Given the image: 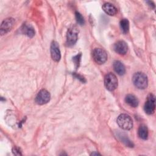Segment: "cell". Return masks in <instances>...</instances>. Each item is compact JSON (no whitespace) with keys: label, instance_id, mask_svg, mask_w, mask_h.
I'll return each instance as SVG.
<instances>
[{"label":"cell","instance_id":"13","mask_svg":"<svg viewBox=\"0 0 156 156\" xmlns=\"http://www.w3.org/2000/svg\"><path fill=\"white\" fill-rule=\"evenodd\" d=\"M113 69L119 75L122 76L126 73V69L124 65L120 61L116 60L113 63Z\"/></svg>","mask_w":156,"mask_h":156},{"label":"cell","instance_id":"14","mask_svg":"<svg viewBox=\"0 0 156 156\" xmlns=\"http://www.w3.org/2000/svg\"><path fill=\"white\" fill-rule=\"evenodd\" d=\"M125 101L132 107H136L139 103L138 99L133 94H127L125 98Z\"/></svg>","mask_w":156,"mask_h":156},{"label":"cell","instance_id":"8","mask_svg":"<svg viewBox=\"0 0 156 156\" xmlns=\"http://www.w3.org/2000/svg\"><path fill=\"white\" fill-rule=\"evenodd\" d=\"M77 40V32L74 28L69 29L66 34V45L68 46H73Z\"/></svg>","mask_w":156,"mask_h":156},{"label":"cell","instance_id":"19","mask_svg":"<svg viewBox=\"0 0 156 156\" xmlns=\"http://www.w3.org/2000/svg\"><path fill=\"white\" fill-rule=\"evenodd\" d=\"M12 151H13V153L15 155H22L21 153L20 149L18 147H14L13 148Z\"/></svg>","mask_w":156,"mask_h":156},{"label":"cell","instance_id":"16","mask_svg":"<svg viewBox=\"0 0 156 156\" xmlns=\"http://www.w3.org/2000/svg\"><path fill=\"white\" fill-rule=\"evenodd\" d=\"M120 27L124 34H127L129 30V22L127 19H122L120 21Z\"/></svg>","mask_w":156,"mask_h":156},{"label":"cell","instance_id":"2","mask_svg":"<svg viewBox=\"0 0 156 156\" xmlns=\"http://www.w3.org/2000/svg\"><path fill=\"white\" fill-rule=\"evenodd\" d=\"M118 125L126 130H130L133 127V121L131 117L127 114H121L116 120Z\"/></svg>","mask_w":156,"mask_h":156},{"label":"cell","instance_id":"7","mask_svg":"<svg viewBox=\"0 0 156 156\" xmlns=\"http://www.w3.org/2000/svg\"><path fill=\"white\" fill-rule=\"evenodd\" d=\"M15 24V20L12 18L5 19L1 23L0 28V33L1 35H4L10 31Z\"/></svg>","mask_w":156,"mask_h":156},{"label":"cell","instance_id":"6","mask_svg":"<svg viewBox=\"0 0 156 156\" xmlns=\"http://www.w3.org/2000/svg\"><path fill=\"white\" fill-rule=\"evenodd\" d=\"M51 95L49 91L45 89L41 90L35 98V102L37 104L43 105L48 103L50 100Z\"/></svg>","mask_w":156,"mask_h":156},{"label":"cell","instance_id":"17","mask_svg":"<svg viewBox=\"0 0 156 156\" xmlns=\"http://www.w3.org/2000/svg\"><path fill=\"white\" fill-rule=\"evenodd\" d=\"M76 21L77 22L80 24V25H83L85 23V20H84V18L82 16V15L78 12H76Z\"/></svg>","mask_w":156,"mask_h":156},{"label":"cell","instance_id":"20","mask_svg":"<svg viewBox=\"0 0 156 156\" xmlns=\"http://www.w3.org/2000/svg\"><path fill=\"white\" fill-rule=\"evenodd\" d=\"M76 77H78L77 79H80L81 81H82L83 82H85V79L83 77H82V76H80V75H79V74H76Z\"/></svg>","mask_w":156,"mask_h":156},{"label":"cell","instance_id":"3","mask_svg":"<svg viewBox=\"0 0 156 156\" xmlns=\"http://www.w3.org/2000/svg\"><path fill=\"white\" fill-rule=\"evenodd\" d=\"M104 85L105 88L110 91L115 90L118 87V79L116 76L112 73L106 74L104 77Z\"/></svg>","mask_w":156,"mask_h":156},{"label":"cell","instance_id":"15","mask_svg":"<svg viewBox=\"0 0 156 156\" xmlns=\"http://www.w3.org/2000/svg\"><path fill=\"white\" fill-rule=\"evenodd\" d=\"M138 134L140 138L146 140L148 136V129L147 126L144 124H141L138 129Z\"/></svg>","mask_w":156,"mask_h":156},{"label":"cell","instance_id":"18","mask_svg":"<svg viewBox=\"0 0 156 156\" xmlns=\"http://www.w3.org/2000/svg\"><path fill=\"white\" fill-rule=\"evenodd\" d=\"M80 57H81V54H77V55H76L75 57H74L73 58V60L74 62L75 65H76V67H78L79 65V63H80Z\"/></svg>","mask_w":156,"mask_h":156},{"label":"cell","instance_id":"12","mask_svg":"<svg viewBox=\"0 0 156 156\" xmlns=\"http://www.w3.org/2000/svg\"><path fill=\"white\" fill-rule=\"evenodd\" d=\"M21 31L30 38L33 37L35 35V30L30 24H24L21 27Z\"/></svg>","mask_w":156,"mask_h":156},{"label":"cell","instance_id":"10","mask_svg":"<svg viewBox=\"0 0 156 156\" xmlns=\"http://www.w3.org/2000/svg\"><path fill=\"white\" fill-rule=\"evenodd\" d=\"M115 51L120 54V55H124L127 53L128 50V46L126 42L124 41H117L113 46Z\"/></svg>","mask_w":156,"mask_h":156},{"label":"cell","instance_id":"9","mask_svg":"<svg viewBox=\"0 0 156 156\" xmlns=\"http://www.w3.org/2000/svg\"><path fill=\"white\" fill-rule=\"evenodd\" d=\"M51 55L53 60L55 62H58L61 58V54L57 42L54 41L51 44Z\"/></svg>","mask_w":156,"mask_h":156},{"label":"cell","instance_id":"4","mask_svg":"<svg viewBox=\"0 0 156 156\" xmlns=\"http://www.w3.org/2000/svg\"><path fill=\"white\" fill-rule=\"evenodd\" d=\"M92 56L94 62L99 65L104 63L107 60V52L101 48L94 49L92 52Z\"/></svg>","mask_w":156,"mask_h":156},{"label":"cell","instance_id":"21","mask_svg":"<svg viewBox=\"0 0 156 156\" xmlns=\"http://www.w3.org/2000/svg\"><path fill=\"white\" fill-rule=\"evenodd\" d=\"M91 155H100V154H99V153H98V152H93V153H91Z\"/></svg>","mask_w":156,"mask_h":156},{"label":"cell","instance_id":"1","mask_svg":"<svg viewBox=\"0 0 156 156\" xmlns=\"http://www.w3.org/2000/svg\"><path fill=\"white\" fill-rule=\"evenodd\" d=\"M134 85L138 89H145L147 87L148 80L147 76L141 72L135 73L132 78Z\"/></svg>","mask_w":156,"mask_h":156},{"label":"cell","instance_id":"11","mask_svg":"<svg viewBox=\"0 0 156 156\" xmlns=\"http://www.w3.org/2000/svg\"><path fill=\"white\" fill-rule=\"evenodd\" d=\"M102 9L107 15L110 16H113L117 13V9L109 2L104 3L102 5Z\"/></svg>","mask_w":156,"mask_h":156},{"label":"cell","instance_id":"5","mask_svg":"<svg viewBox=\"0 0 156 156\" xmlns=\"http://www.w3.org/2000/svg\"><path fill=\"white\" fill-rule=\"evenodd\" d=\"M155 98L153 94H150L148 95L147 98V100L144 104V110L147 114L151 115L154 113L155 111Z\"/></svg>","mask_w":156,"mask_h":156}]
</instances>
